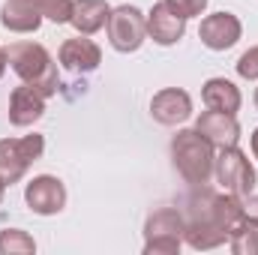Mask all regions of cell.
Instances as JSON below:
<instances>
[{
	"mask_svg": "<svg viewBox=\"0 0 258 255\" xmlns=\"http://www.w3.org/2000/svg\"><path fill=\"white\" fill-rule=\"evenodd\" d=\"M171 159L189 186H207L216 165V147L198 129H180L171 138Z\"/></svg>",
	"mask_w": 258,
	"mask_h": 255,
	"instance_id": "1",
	"label": "cell"
},
{
	"mask_svg": "<svg viewBox=\"0 0 258 255\" xmlns=\"http://www.w3.org/2000/svg\"><path fill=\"white\" fill-rule=\"evenodd\" d=\"M6 60H9L12 72L24 84H33L45 96L57 93V63L51 60L45 45H39V42H15V45L6 48Z\"/></svg>",
	"mask_w": 258,
	"mask_h": 255,
	"instance_id": "2",
	"label": "cell"
},
{
	"mask_svg": "<svg viewBox=\"0 0 258 255\" xmlns=\"http://www.w3.org/2000/svg\"><path fill=\"white\" fill-rule=\"evenodd\" d=\"M186 219L177 207H159L144 222V255H177L183 246Z\"/></svg>",
	"mask_w": 258,
	"mask_h": 255,
	"instance_id": "3",
	"label": "cell"
},
{
	"mask_svg": "<svg viewBox=\"0 0 258 255\" xmlns=\"http://www.w3.org/2000/svg\"><path fill=\"white\" fill-rule=\"evenodd\" d=\"M45 138L42 135H24V138H0V180L6 186L18 183L27 168L42 156Z\"/></svg>",
	"mask_w": 258,
	"mask_h": 255,
	"instance_id": "4",
	"label": "cell"
},
{
	"mask_svg": "<svg viewBox=\"0 0 258 255\" xmlns=\"http://www.w3.org/2000/svg\"><path fill=\"white\" fill-rule=\"evenodd\" d=\"M213 174H216V183L231 195H240L246 198L249 192L255 189V168L249 162V156L231 144V147H219V156H216V165H213Z\"/></svg>",
	"mask_w": 258,
	"mask_h": 255,
	"instance_id": "5",
	"label": "cell"
},
{
	"mask_svg": "<svg viewBox=\"0 0 258 255\" xmlns=\"http://www.w3.org/2000/svg\"><path fill=\"white\" fill-rule=\"evenodd\" d=\"M105 30H108V42H111L114 51L132 54V51H138V48L144 45V39H147V15H144L138 6L123 3V6L111 9Z\"/></svg>",
	"mask_w": 258,
	"mask_h": 255,
	"instance_id": "6",
	"label": "cell"
},
{
	"mask_svg": "<svg viewBox=\"0 0 258 255\" xmlns=\"http://www.w3.org/2000/svg\"><path fill=\"white\" fill-rule=\"evenodd\" d=\"M240 36H243V24L234 12H213V15L201 18L198 39L210 51H228L231 45H237Z\"/></svg>",
	"mask_w": 258,
	"mask_h": 255,
	"instance_id": "7",
	"label": "cell"
},
{
	"mask_svg": "<svg viewBox=\"0 0 258 255\" xmlns=\"http://www.w3.org/2000/svg\"><path fill=\"white\" fill-rule=\"evenodd\" d=\"M24 201H27V207H30L33 213H39V216H54V213H60L66 207L63 180H57V177H51V174L33 177V180L27 183V189H24Z\"/></svg>",
	"mask_w": 258,
	"mask_h": 255,
	"instance_id": "8",
	"label": "cell"
},
{
	"mask_svg": "<svg viewBox=\"0 0 258 255\" xmlns=\"http://www.w3.org/2000/svg\"><path fill=\"white\" fill-rule=\"evenodd\" d=\"M150 114L162 126H177L192 114V96L183 87H162L150 99Z\"/></svg>",
	"mask_w": 258,
	"mask_h": 255,
	"instance_id": "9",
	"label": "cell"
},
{
	"mask_svg": "<svg viewBox=\"0 0 258 255\" xmlns=\"http://www.w3.org/2000/svg\"><path fill=\"white\" fill-rule=\"evenodd\" d=\"M186 33V18H180L165 0L153 3V9L147 12V36L156 45H177Z\"/></svg>",
	"mask_w": 258,
	"mask_h": 255,
	"instance_id": "10",
	"label": "cell"
},
{
	"mask_svg": "<svg viewBox=\"0 0 258 255\" xmlns=\"http://www.w3.org/2000/svg\"><path fill=\"white\" fill-rule=\"evenodd\" d=\"M45 102H48V96L42 90H36L33 84L15 87L9 96V123L12 126H33L45 114Z\"/></svg>",
	"mask_w": 258,
	"mask_h": 255,
	"instance_id": "11",
	"label": "cell"
},
{
	"mask_svg": "<svg viewBox=\"0 0 258 255\" xmlns=\"http://www.w3.org/2000/svg\"><path fill=\"white\" fill-rule=\"evenodd\" d=\"M195 129L213 144V147H231L240 141V123H237V114H228V111H201V117L195 120Z\"/></svg>",
	"mask_w": 258,
	"mask_h": 255,
	"instance_id": "12",
	"label": "cell"
},
{
	"mask_svg": "<svg viewBox=\"0 0 258 255\" xmlns=\"http://www.w3.org/2000/svg\"><path fill=\"white\" fill-rule=\"evenodd\" d=\"M57 60H60L63 69L84 75V72H93L96 66L102 63V48H99L93 39H87L84 33H78L75 39H66L63 45H60Z\"/></svg>",
	"mask_w": 258,
	"mask_h": 255,
	"instance_id": "13",
	"label": "cell"
},
{
	"mask_svg": "<svg viewBox=\"0 0 258 255\" xmlns=\"http://www.w3.org/2000/svg\"><path fill=\"white\" fill-rule=\"evenodd\" d=\"M0 24L12 33H36L42 24V0H6Z\"/></svg>",
	"mask_w": 258,
	"mask_h": 255,
	"instance_id": "14",
	"label": "cell"
},
{
	"mask_svg": "<svg viewBox=\"0 0 258 255\" xmlns=\"http://www.w3.org/2000/svg\"><path fill=\"white\" fill-rule=\"evenodd\" d=\"M201 102L213 111H228V114H237L240 105H243V96H240V87L228 78H207L204 87H201Z\"/></svg>",
	"mask_w": 258,
	"mask_h": 255,
	"instance_id": "15",
	"label": "cell"
},
{
	"mask_svg": "<svg viewBox=\"0 0 258 255\" xmlns=\"http://www.w3.org/2000/svg\"><path fill=\"white\" fill-rule=\"evenodd\" d=\"M108 15H111V6L105 0H72V18H69V24L78 33L90 36V33H96V30H102L108 24Z\"/></svg>",
	"mask_w": 258,
	"mask_h": 255,
	"instance_id": "16",
	"label": "cell"
},
{
	"mask_svg": "<svg viewBox=\"0 0 258 255\" xmlns=\"http://www.w3.org/2000/svg\"><path fill=\"white\" fill-rule=\"evenodd\" d=\"M36 240L21 228H3L0 231V255H33Z\"/></svg>",
	"mask_w": 258,
	"mask_h": 255,
	"instance_id": "17",
	"label": "cell"
},
{
	"mask_svg": "<svg viewBox=\"0 0 258 255\" xmlns=\"http://www.w3.org/2000/svg\"><path fill=\"white\" fill-rule=\"evenodd\" d=\"M228 249L234 255H258V228L255 225L240 228V231L228 240Z\"/></svg>",
	"mask_w": 258,
	"mask_h": 255,
	"instance_id": "18",
	"label": "cell"
},
{
	"mask_svg": "<svg viewBox=\"0 0 258 255\" xmlns=\"http://www.w3.org/2000/svg\"><path fill=\"white\" fill-rule=\"evenodd\" d=\"M42 18H48L54 24H69L72 0H42Z\"/></svg>",
	"mask_w": 258,
	"mask_h": 255,
	"instance_id": "19",
	"label": "cell"
},
{
	"mask_svg": "<svg viewBox=\"0 0 258 255\" xmlns=\"http://www.w3.org/2000/svg\"><path fill=\"white\" fill-rule=\"evenodd\" d=\"M237 75L246 78V81H258V45L246 48L237 60Z\"/></svg>",
	"mask_w": 258,
	"mask_h": 255,
	"instance_id": "20",
	"label": "cell"
},
{
	"mask_svg": "<svg viewBox=\"0 0 258 255\" xmlns=\"http://www.w3.org/2000/svg\"><path fill=\"white\" fill-rule=\"evenodd\" d=\"M180 18H195V15H201L204 9H207V0H165Z\"/></svg>",
	"mask_w": 258,
	"mask_h": 255,
	"instance_id": "21",
	"label": "cell"
},
{
	"mask_svg": "<svg viewBox=\"0 0 258 255\" xmlns=\"http://www.w3.org/2000/svg\"><path fill=\"white\" fill-rule=\"evenodd\" d=\"M243 213H246V222L258 228V195L255 192H249V195L243 198Z\"/></svg>",
	"mask_w": 258,
	"mask_h": 255,
	"instance_id": "22",
	"label": "cell"
},
{
	"mask_svg": "<svg viewBox=\"0 0 258 255\" xmlns=\"http://www.w3.org/2000/svg\"><path fill=\"white\" fill-rule=\"evenodd\" d=\"M249 147H252V156L258 159V126L252 129V135H249Z\"/></svg>",
	"mask_w": 258,
	"mask_h": 255,
	"instance_id": "23",
	"label": "cell"
},
{
	"mask_svg": "<svg viewBox=\"0 0 258 255\" xmlns=\"http://www.w3.org/2000/svg\"><path fill=\"white\" fill-rule=\"evenodd\" d=\"M6 63H9V60H6V51L0 48V78H3V72H6Z\"/></svg>",
	"mask_w": 258,
	"mask_h": 255,
	"instance_id": "24",
	"label": "cell"
},
{
	"mask_svg": "<svg viewBox=\"0 0 258 255\" xmlns=\"http://www.w3.org/2000/svg\"><path fill=\"white\" fill-rule=\"evenodd\" d=\"M3 195H6V183L0 180V201H3Z\"/></svg>",
	"mask_w": 258,
	"mask_h": 255,
	"instance_id": "25",
	"label": "cell"
},
{
	"mask_svg": "<svg viewBox=\"0 0 258 255\" xmlns=\"http://www.w3.org/2000/svg\"><path fill=\"white\" fill-rule=\"evenodd\" d=\"M255 108H258V87H255Z\"/></svg>",
	"mask_w": 258,
	"mask_h": 255,
	"instance_id": "26",
	"label": "cell"
}]
</instances>
